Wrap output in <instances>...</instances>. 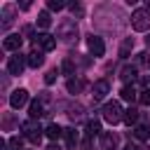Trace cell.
<instances>
[{"label": "cell", "instance_id": "6da1fadb", "mask_svg": "<svg viewBox=\"0 0 150 150\" xmlns=\"http://www.w3.org/2000/svg\"><path fill=\"white\" fill-rule=\"evenodd\" d=\"M103 120H105L108 124H117L120 120H124V110H122V105H120L117 101L105 103V105H103Z\"/></svg>", "mask_w": 150, "mask_h": 150}, {"label": "cell", "instance_id": "7a4b0ae2", "mask_svg": "<svg viewBox=\"0 0 150 150\" xmlns=\"http://www.w3.org/2000/svg\"><path fill=\"white\" fill-rule=\"evenodd\" d=\"M131 28L138 33H145L150 28V12L148 9H134L131 12Z\"/></svg>", "mask_w": 150, "mask_h": 150}, {"label": "cell", "instance_id": "3957f363", "mask_svg": "<svg viewBox=\"0 0 150 150\" xmlns=\"http://www.w3.org/2000/svg\"><path fill=\"white\" fill-rule=\"evenodd\" d=\"M59 38H61L63 42H73V40H77V26H75L73 19H66V21L59 23Z\"/></svg>", "mask_w": 150, "mask_h": 150}, {"label": "cell", "instance_id": "277c9868", "mask_svg": "<svg viewBox=\"0 0 150 150\" xmlns=\"http://www.w3.org/2000/svg\"><path fill=\"white\" fill-rule=\"evenodd\" d=\"M21 131L28 136V141H30V143H40V138H42V129H40V124H38L35 120L23 122V124H21Z\"/></svg>", "mask_w": 150, "mask_h": 150}, {"label": "cell", "instance_id": "5b68a950", "mask_svg": "<svg viewBox=\"0 0 150 150\" xmlns=\"http://www.w3.org/2000/svg\"><path fill=\"white\" fill-rule=\"evenodd\" d=\"M26 63H28V61H26L21 54H14V56H9V61H7V73H9V75H21V70H23Z\"/></svg>", "mask_w": 150, "mask_h": 150}, {"label": "cell", "instance_id": "8992f818", "mask_svg": "<svg viewBox=\"0 0 150 150\" xmlns=\"http://www.w3.org/2000/svg\"><path fill=\"white\" fill-rule=\"evenodd\" d=\"M26 103H28V91H26V89H14L12 96H9V105H12L14 110H19V108H23Z\"/></svg>", "mask_w": 150, "mask_h": 150}, {"label": "cell", "instance_id": "52a82bcc", "mask_svg": "<svg viewBox=\"0 0 150 150\" xmlns=\"http://www.w3.org/2000/svg\"><path fill=\"white\" fill-rule=\"evenodd\" d=\"M87 47H89V52H91L94 56H103V52H105V45H103V40H101L98 35H89Z\"/></svg>", "mask_w": 150, "mask_h": 150}, {"label": "cell", "instance_id": "ba28073f", "mask_svg": "<svg viewBox=\"0 0 150 150\" xmlns=\"http://www.w3.org/2000/svg\"><path fill=\"white\" fill-rule=\"evenodd\" d=\"M2 47H5L7 52H19V47H21V35H19V33L7 35V38L2 40Z\"/></svg>", "mask_w": 150, "mask_h": 150}, {"label": "cell", "instance_id": "9c48e42d", "mask_svg": "<svg viewBox=\"0 0 150 150\" xmlns=\"http://www.w3.org/2000/svg\"><path fill=\"white\" fill-rule=\"evenodd\" d=\"M108 91H110V82H108V80H96V82H94V87H91L94 98H103Z\"/></svg>", "mask_w": 150, "mask_h": 150}, {"label": "cell", "instance_id": "30bf717a", "mask_svg": "<svg viewBox=\"0 0 150 150\" xmlns=\"http://www.w3.org/2000/svg\"><path fill=\"white\" fill-rule=\"evenodd\" d=\"M38 42H40V47H42L45 52H52V49L56 47V38L49 35V33H40V35H38Z\"/></svg>", "mask_w": 150, "mask_h": 150}, {"label": "cell", "instance_id": "8fae6325", "mask_svg": "<svg viewBox=\"0 0 150 150\" xmlns=\"http://www.w3.org/2000/svg\"><path fill=\"white\" fill-rule=\"evenodd\" d=\"M115 145H117V136L115 134H110V131L101 134V148L103 150H115Z\"/></svg>", "mask_w": 150, "mask_h": 150}, {"label": "cell", "instance_id": "7c38bea8", "mask_svg": "<svg viewBox=\"0 0 150 150\" xmlns=\"http://www.w3.org/2000/svg\"><path fill=\"white\" fill-rule=\"evenodd\" d=\"M26 61H28V66H30V68H40V66H42V61H45V56H42V52L33 49V52L26 56Z\"/></svg>", "mask_w": 150, "mask_h": 150}, {"label": "cell", "instance_id": "4fadbf2b", "mask_svg": "<svg viewBox=\"0 0 150 150\" xmlns=\"http://www.w3.org/2000/svg\"><path fill=\"white\" fill-rule=\"evenodd\" d=\"M120 96H122L124 101H136V98H138V91H136L131 84H124L122 91H120Z\"/></svg>", "mask_w": 150, "mask_h": 150}, {"label": "cell", "instance_id": "5bb4252c", "mask_svg": "<svg viewBox=\"0 0 150 150\" xmlns=\"http://www.w3.org/2000/svg\"><path fill=\"white\" fill-rule=\"evenodd\" d=\"M28 115H30V120H38V117H42V115H45V108H42V103H40V101H33V103H30V108H28Z\"/></svg>", "mask_w": 150, "mask_h": 150}, {"label": "cell", "instance_id": "9a60e30c", "mask_svg": "<svg viewBox=\"0 0 150 150\" xmlns=\"http://www.w3.org/2000/svg\"><path fill=\"white\" fill-rule=\"evenodd\" d=\"M45 136H47L49 141H56L59 136H63V129H61L59 124H49V127L45 129Z\"/></svg>", "mask_w": 150, "mask_h": 150}, {"label": "cell", "instance_id": "2e32d148", "mask_svg": "<svg viewBox=\"0 0 150 150\" xmlns=\"http://www.w3.org/2000/svg\"><path fill=\"white\" fill-rule=\"evenodd\" d=\"M82 115H84V108H82L80 103L68 105V117H70V120H82Z\"/></svg>", "mask_w": 150, "mask_h": 150}, {"label": "cell", "instance_id": "e0dca14e", "mask_svg": "<svg viewBox=\"0 0 150 150\" xmlns=\"http://www.w3.org/2000/svg\"><path fill=\"white\" fill-rule=\"evenodd\" d=\"M2 28H7L9 23H12V16H14V7L12 5H7V7H2Z\"/></svg>", "mask_w": 150, "mask_h": 150}, {"label": "cell", "instance_id": "ac0fdd59", "mask_svg": "<svg viewBox=\"0 0 150 150\" xmlns=\"http://www.w3.org/2000/svg\"><path fill=\"white\" fill-rule=\"evenodd\" d=\"M136 120H138V110L136 108H127L124 110V122L131 127V124H136Z\"/></svg>", "mask_w": 150, "mask_h": 150}, {"label": "cell", "instance_id": "d6986e66", "mask_svg": "<svg viewBox=\"0 0 150 150\" xmlns=\"http://www.w3.org/2000/svg\"><path fill=\"white\" fill-rule=\"evenodd\" d=\"M131 49H134V40H131V38H127V40L122 42V47H120V56H122V59H127Z\"/></svg>", "mask_w": 150, "mask_h": 150}, {"label": "cell", "instance_id": "ffe728a7", "mask_svg": "<svg viewBox=\"0 0 150 150\" xmlns=\"http://www.w3.org/2000/svg\"><path fill=\"white\" fill-rule=\"evenodd\" d=\"M87 134H89V136L101 134V122H98V120H89V122H87Z\"/></svg>", "mask_w": 150, "mask_h": 150}, {"label": "cell", "instance_id": "44dd1931", "mask_svg": "<svg viewBox=\"0 0 150 150\" xmlns=\"http://www.w3.org/2000/svg\"><path fill=\"white\" fill-rule=\"evenodd\" d=\"M38 26H40V28H49V26H52L49 12H40V14H38Z\"/></svg>", "mask_w": 150, "mask_h": 150}, {"label": "cell", "instance_id": "7402d4cb", "mask_svg": "<svg viewBox=\"0 0 150 150\" xmlns=\"http://www.w3.org/2000/svg\"><path fill=\"white\" fill-rule=\"evenodd\" d=\"M134 75H136V68H134V66H127V68H122V70H120V77H122L124 82L134 80Z\"/></svg>", "mask_w": 150, "mask_h": 150}, {"label": "cell", "instance_id": "603a6c76", "mask_svg": "<svg viewBox=\"0 0 150 150\" xmlns=\"http://www.w3.org/2000/svg\"><path fill=\"white\" fill-rule=\"evenodd\" d=\"M134 136H136L138 141H145V138L150 136V131H148V127H143V124H138V127H134Z\"/></svg>", "mask_w": 150, "mask_h": 150}, {"label": "cell", "instance_id": "cb8c5ba5", "mask_svg": "<svg viewBox=\"0 0 150 150\" xmlns=\"http://www.w3.org/2000/svg\"><path fill=\"white\" fill-rule=\"evenodd\" d=\"M63 136H66V143L68 145H75V141H77V134H75V129H63Z\"/></svg>", "mask_w": 150, "mask_h": 150}, {"label": "cell", "instance_id": "d4e9b609", "mask_svg": "<svg viewBox=\"0 0 150 150\" xmlns=\"http://www.w3.org/2000/svg\"><path fill=\"white\" fill-rule=\"evenodd\" d=\"M73 70H75V68H73V61L66 59V61L61 63V73H63V75H73Z\"/></svg>", "mask_w": 150, "mask_h": 150}, {"label": "cell", "instance_id": "484cf974", "mask_svg": "<svg viewBox=\"0 0 150 150\" xmlns=\"http://www.w3.org/2000/svg\"><path fill=\"white\" fill-rule=\"evenodd\" d=\"M138 101H141L143 105H150V87L143 89V91H138Z\"/></svg>", "mask_w": 150, "mask_h": 150}, {"label": "cell", "instance_id": "4316f807", "mask_svg": "<svg viewBox=\"0 0 150 150\" xmlns=\"http://www.w3.org/2000/svg\"><path fill=\"white\" fill-rule=\"evenodd\" d=\"M47 7H49L52 12H59V9H63V7H66V2H61V0H49V2H47Z\"/></svg>", "mask_w": 150, "mask_h": 150}, {"label": "cell", "instance_id": "83f0119b", "mask_svg": "<svg viewBox=\"0 0 150 150\" xmlns=\"http://www.w3.org/2000/svg\"><path fill=\"white\" fill-rule=\"evenodd\" d=\"M82 89V82L80 80H68V91L70 94H75V91H80Z\"/></svg>", "mask_w": 150, "mask_h": 150}, {"label": "cell", "instance_id": "f1b7e54d", "mask_svg": "<svg viewBox=\"0 0 150 150\" xmlns=\"http://www.w3.org/2000/svg\"><path fill=\"white\" fill-rule=\"evenodd\" d=\"M7 145H9V150H19V148H21V141H19V138H16V136H12V138H9V143H7Z\"/></svg>", "mask_w": 150, "mask_h": 150}, {"label": "cell", "instance_id": "f546056e", "mask_svg": "<svg viewBox=\"0 0 150 150\" xmlns=\"http://www.w3.org/2000/svg\"><path fill=\"white\" fill-rule=\"evenodd\" d=\"M54 80H56V70H49V73L45 75V82H47V84H52Z\"/></svg>", "mask_w": 150, "mask_h": 150}, {"label": "cell", "instance_id": "4dcf8cb0", "mask_svg": "<svg viewBox=\"0 0 150 150\" xmlns=\"http://www.w3.org/2000/svg\"><path fill=\"white\" fill-rule=\"evenodd\" d=\"M70 12H73V14H77V16H82V7H80L77 2H73V5H70Z\"/></svg>", "mask_w": 150, "mask_h": 150}, {"label": "cell", "instance_id": "1f68e13d", "mask_svg": "<svg viewBox=\"0 0 150 150\" xmlns=\"http://www.w3.org/2000/svg\"><path fill=\"white\" fill-rule=\"evenodd\" d=\"M47 150H59V145H56V143H52V145H49Z\"/></svg>", "mask_w": 150, "mask_h": 150}, {"label": "cell", "instance_id": "d6a6232c", "mask_svg": "<svg viewBox=\"0 0 150 150\" xmlns=\"http://www.w3.org/2000/svg\"><path fill=\"white\" fill-rule=\"evenodd\" d=\"M124 150H138V148H136V145H131V143H129V145H127V148H124Z\"/></svg>", "mask_w": 150, "mask_h": 150}, {"label": "cell", "instance_id": "836d02e7", "mask_svg": "<svg viewBox=\"0 0 150 150\" xmlns=\"http://www.w3.org/2000/svg\"><path fill=\"white\" fill-rule=\"evenodd\" d=\"M145 45H148V47H150V35H148V38H145Z\"/></svg>", "mask_w": 150, "mask_h": 150}]
</instances>
